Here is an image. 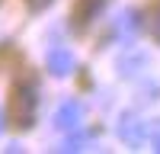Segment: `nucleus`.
<instances>
[{"mask_svg": "<svg viewBox=\"0 0 160 154\" xmlns=\"http://www.w3.org/2000/svg\"><path fill=\"white\" fill-rule=\"evenodd\" d=\"M35 109H38V96H35V87L29 80H22L13 87L10 93V106H7V116L16 128H32L35 125Z\"/></svg>", "mask_w": 160, "mask_h": 154, "instance_id": "f257e3e1", "label": "nucleus"}, {"mask_svg": "<svg viewBox=\"0 0 160 154\" xmlns=\"http://www.w3.org/2000/svg\"><path fill=\"white\" fill-rule=\"evenodd\" d=\"M115 132H118V138H122L128 148H141L144 138H148V125H144L135 112H122V116H118Z\"/></svg>", "mask_w": 160, "mask_h": 154, "instance_id": "f03ea898", "label": "nucleus"}, {"mask_svg": "<svg viewBox=\"0 0 160 154\" xmlns=\"http://www.w3.org/2000/svg\"><path fill=\"white\" fill-rule=\"evenodd\" d=\"M80 122H83V106L77 100H64L55 109V128L58 132H74Z\"/></svg>", "mask_w": 160, "mask_h": 154, "instance_id": "7ed1b4c3", "label": "nucleus"}, {"mask_svg": "<svg viewBox=\"0 0 160 154\" xmlns=\"http://www.w3.org/2000/svg\"><path fill=\"white\" fill-rule=\"evenodd\" d=\"M45 64H48V71L55 74V77H68V74H74V68H77L71 48H64V45H55V48H51L48 58H45Z\"/></svg>", "mask_w": 160, "mask_h": 154, "instance_id": "20e7f679", "label": "nucleus"}, {"mask_svg": "<svg viewBox=\"0 0 160 154\" xmlns=\"http://www.w3.org/2000/svg\"><path fill=\"white\" fill-rule=\"evenodd\" d=\"M115 68H118V74H122V77H135L138 71L148 68V55H144V51H128V55L118 58Z\"/></svg>", "mask_w": 160, "mask_h": 154, "instance_id": "39448f33", "label": "nucleus"}, {"mask_svg": "<svg viewBox=\"0 0 160 154\" xmlns=\"http://www.w3.org/2000/svg\"><path fill=\"white\" fill-rule=\"evenodd\" d=\"M102 7H106V0H77V10H74V19H77V26H87V23H93L102 13Z\"/></svg>", "mask_w": 160, "mask_h": 154, "instance_id": "423d86ee", "label": "nucleus"}, {"mask_svg": "<svg viewBox=\"0 0 160 154\" xmlns=\"http://www.w3.org/2000/svg\"><path fill=\"white\" fill-rule=\"evenodd\" d=\"M138 29H141V13L138 10H125L122 16L115 19V32L118 35H135Z\"/></svg>", "mask_w": 160, "mask_h": 154, "instance_id": "0eeeda50", "label": "nucleus"}, {"mask_svg": "<svg viewBox=\"0 0 160 154\" xmlns=\"http://www.w3.org/2000/svg\"><path fill=\"white\" fill-rule=\"evenodd\" d=\"M90 145H93V135H90V132H83V135H71V138H64L61 151H87Z\"/></svg>", "mask_w": 160, "mask_h": 154, "instance_id": "6e6552de", "label": "nucleus"}, {"mask_svg": "<svg viewBox=\"0 0 160 154\" xmlns=\"http://www.w3.org/2000/svg\"><path fill=\"white\" fill-rule=\"evenodd\" d=\"M148 138H151V145H154V151L160 154V119L151 125V132H148Z\"/></svg>", "mask_w": 160, "mask_h": 154, "instance_id": "1a4fd4ad", "label": "nucleus"}, {"mask_svg": "<svg viewBox=\"0 0 160 154\" xmlns=\"http://www.w3.org/2000/svg\"><path fill=\"white\" fill-rule=\"evenodd\" d=\"M26 3H29V7H32V10H45V7H48V3H51V0H26Z\"/></svg>", "mask_w": 160, "mask_h": 154, "instance_id": "9d476101", "label": "nucleus"}, {"mask_svg": "<svg viewBox=\"0 0 160 154\" xmlns=\"http://www.w3.org/2000/svg\"><path fill=\"white\" fill-rule=\"evenodd\" d=\"M154 29H157V38H160V16H157V26H154Z\"/></svg>", "mask_w": 160, "mask_h": 154, "instance_id": "9b49d317", "label": "nucleus"}, {"mask_svg": "<svg viewBox=\"0 0 160 154\" xmlns=\"http://www.w3.org/2000/svg\"><path fill=\"white\" fill-rule=\"evenodd\" d=\"M0 132H3V112H0Z\"/></svg>", "mask_w": 160, "mask_h": 154, "instance_id": "f8f14e48", "label": "nucleus"}]
</instances>
